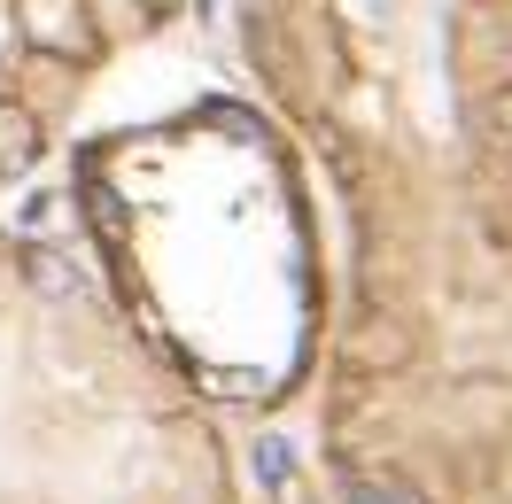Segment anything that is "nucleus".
Here are the masks:
<instances>
[{
	"mask_svg": "<svg viewBox=\"0 0 512 504\" xmlns=\"http://www.w3.org/2000/svg\"><path fill=\"white\" fill-rule=\"evenodd\" d=\"M404 334H396V326H365V334H357V365H404Z\"/></svg>",
	"mask_w": 512,
	"mask_h": 504,
	"instance_id": "f257e3e1",
	"label": "nucleus"
},
{
	"mask_svg": "<svg viewBox=\"0 0 512 504\" xmlns=\"http://www.w3.org/2000/svg\"><path fill=\"white\" fill-rule=\"evenodd\" d=\"M32 280L47 287V295H78V272H70L63 256H32Z\"/></svg>",
	"mask_w": 512,
	"mask_h": 504,
	"instance_id": "f03ea898",
	"label": "nucleus"
},
{
	"mask_svg": "<svg viewBox=\"0 0 512 504\" xmlns=\"http://www.w3.org/2000/svg\"><path fill=\"white\" fill-rule=\"evenodd\" d=\"M256 473H264L272 489H288V450H280V442H272V435L256 442Z\"/></svg>",
	"mask_w": 512,
	"mask_h": 504,
	"instance_id": "7ed1b4c3",
	"label": "nucleus"
}]
</instances>
